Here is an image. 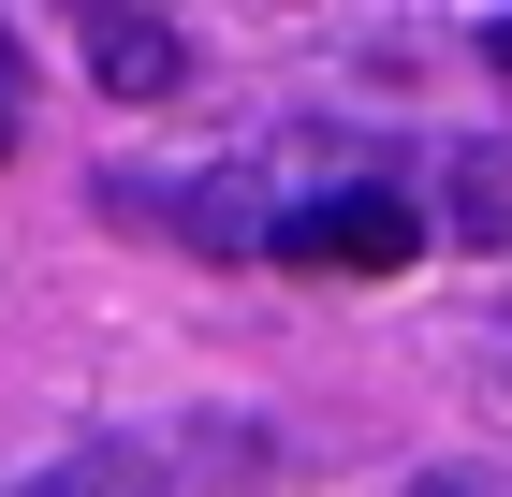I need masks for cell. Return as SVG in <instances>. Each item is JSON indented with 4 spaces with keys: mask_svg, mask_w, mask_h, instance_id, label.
Here are the masks:
<instances>
[{
    "mask_svg": "<svg viewBox=\"0 0 512 497\" xmlns=\"http://www.w3.org/2000/svg\"><path fill=\"white\" fill-rule=\"evenodd\" d=\"M278 249L293 264H337V278H395L410 249H425V205H395V191H322L278 220Z\"/></svg>",
    "mask_w": 512,
    "mask_h": 497,
    "instance_id": "obj_1",
    "label": "cell"
},
{
    "mask_svg": "<svg viewBox=\"0 0 512 497\" xmlns=\"http://www.w3.org/2000/svg\"><path fill=\"white\" fill-rule=\"evenodd\" d=\"M74 44H88V74H103V103H176V88H191V30H176V15H132V0H103Z\"/></svg>",
    "mask_w": 512,
    "mask_h": 497,
    "instance_id": "obj_3",
    "label": "cell"
},
{
    "mask_svg": "<svg viewBox=\"0 0 512 497\" xmlns=\"http://www.w3.org/2000/svg\"><path fill=\"white\" fill-rule=\"evenodd\" d=\"M0 147H15V117H0Z\"/></svg>",
    "mask_w": 512,
    "mask_h": 497,
    "instance_id": "obj_8",
    "label": "cell"
},
{
    "mask_svg": "<svg viewBox=\"0 0 512 497\" xmlns=\"http://www.w3.org/2000/svg\"><path fill=\"white\" fill-rule=\"evenodd\" d=\"M15 497H161V454L147 439H74V454H44Z\"/></svg>",
    "mask_w": 512,
    "mask_h": 497,
    "instance_id": "obj_4",
    "label": "cell"
},
{
    "mask_svg": "<svg viewBox=\"0 0 512 497\" xmlns=\"http://www.w3.org/2000/svg\"><path fill=\"white\" fill-rule=\"evenodd\" d=\"M483 59H498V74H512V15H498V30H483Z\"/></svg>",
    "mask_w": 512,
    "mask_h": 497,
    "instance_id": "obj_7",
    "label": "cell"
},
{
    "mask_svg": "<svg viewBox=\"0 0 512 497\" xmlns=\"http://www.w3.org/2000/svg\"><path fill=\"white\" fill-rule=\"evenodd\" d=\"M439 205H454V249H512V147H454Z\"/></svg>",
    "mask_w": 512,
    "mask_h": 497,
    "instance_id": "obj_5",
    "label": "cell"
},
{
    "mask_svg": "<svg viewBox=\"0 0 512 497\" xmlns=\"http://www.w3.org/2000/svg\"><path fill=\"white\" fill-rule=\"evenodd\" d=\"M0 117H15V30H0Z\"/></svg>",
    "mask_w": 512,
    "mask_h": 497,
    "instance_id": "obj_6",
    "label": "cell"
},
{
    "mask_svg": "<svg viewBox=\"0 0 512 497\" xmlns=\"http://www.w3.org/2000/svg\"><path fill=\"white\" fill-rule=\"evenodd\" d=\"M118 205H147V234H191V249H278L249 176H118Z\"/></svg>",
    "mask_w": 512,
    "mask_h": 497,
    "instance_id": "obj_2",
    "label": "cell"
}]
</instances>
